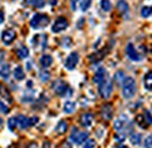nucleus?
I'll return each instance as SVG.
<instances>
[{
  "mask_svg": "<svg viewBox=\"0 0 152 148\" xmlns=\"http://www.w3.org/2000/svg\"><path fill=\"white\" fill-rule=\"evenodd\" d=\"M123 86V91L122 94L125 99H131L132 97H134L136 94V89H137V85H136V81L132 77H126L122 84Z\"/></svg>",
  "mask_w": 152,
  "mask_h": 148,
  "instance_id": "nucleus-1",
  "label": "nucleus"
},
{
  "mask_svg": "<svg viewBox=\"0 0 152 148\" xmlns=\"http://www.w3.org/2000/svg\"><path fill=\"white\" fill-rule=\"evenodd\" d=\"M31 27L33 29H41L45 28L46 26L49 25V17L47 14H42V13H37L33 15V18L31 19Z\"/></svg>",
  "mask_w": 152,
  "mask_h": 148,
  "instance_id": "nucleus-2",
  "label": "nucleus"
},
{
  "mask_svg": "<svg viewBox=\"0 0 152 148\" xmlns=\"http://www.w3.org/2000/svg\"><path fill=\"white\" fill-rule=\"evenodd\" d=\"M53 90L58 96H63V97H69L73 94V90L67 85V83H64L62 81H56L53 84Z\"/></svg>",
  "mask_w": 152,
  "mask_h": 148,
  "instance_id": "nucleus-3",
  "label": "nucleus"
},
{
  "mask_svg": "<svg viewBox=\"0 0 152 148\" xmlns=\"http://www.w3.org/2000/svg\"><path fill=\"white\" fill-rule=\"evenodd\" d=\"M98 92L101 94L102 98L104 99H108L111 93H113V82L110 78H105L101 84H99V88H98Z\"/></svg>",
  "mask_w": 152,
  "mask_h": 148,
  "instance_id": "nucleus-4",
  "label": "nucleus"
},
{
  "mask_svg": "<svg viewBox=\"0 0 152 148\" xmlns=\"http://www.w3.org/2000/svg\"><path fill=\"white\" fill-rule=\"evenodd\" d=\"M89 136V133L88 132H83V131H77L76 127L73 128L72 131V134H70V140L76 144V145H81L83 144Z\"/></svg>",
  "mask_w": 152,
  "mask_h": 148,
  "instance_id": "nucleus-5",
  "label": "nucleus"
},
{
  "mask_svg": "<svg viewBox=\"0 0 152 148\" xmlns=\"http://www.w3.org/2000/svg\"><path fill=\"white\" fill-rule=\"evenodd\" d=\"M136 121H137V124H138L140 127H143V128L149 127V126L152 124L151 113H150L149 111H145L144 114H139V115H137Z\"/></svg>",
  "mask_w": 152,
  "mask_h": 148,
  "instance_id": "nucleus-6",
  "label": "nucleus"
},
{
  "mask_svg": "<svg viewBox=\"0 0 152 148\" xmlns=\"http://www.w3.org/2000/svg\"><path fill=\"white\" fill-rule=\"evenodd\" d=\"M68 20L66 18H63V17H60V18H57L55 20V22L53 23V26H52V30H53V33H60V32H63L64 29H67V27H68Z\"/></svg>",
  "mask_w": 152,
  "mask_h": 148,
  "instance_id": "nucleus-7",
  "label": "nucleus"
},
{
  "mask_svg": "<svg viewBox=\"0 0 152 148\" xmlns=\"http://www.w3.org/2000/svg\"><path fill=\"white\" fill-rule=\"evenodd\" d=\"M78 59H80L78 54H77L76 52H73L72 54H69V56L67 57V59H66V62H64L66 68H67L68 70L75 69V67L77 65V63H78Z\"/></svg>",
  "mask_w": 152,
  "mask_h": 148,
  "instance_id": "nucleus-8",
  "label": "nucleus"
},
{
  "mask_svg": "<svg viewBox=\"0 0 152 148\" xmlns=\"http://www.w3.org/2000/svg\"><path fill=\"white\" fill-rule=\"evenodd\" d=\"M15 37H17L15 30L14 29H11V28L10 29H6V30H4L1 33V40H2V42L5 44H11L15 40Z\"/></svg>",
  "mask_w": 152,
  "mask_h": 148,
  "instance_id": "nucleus-9",
  "label": "nucleus"
},
{
  "mask_svg": "<svg viewBox=\"0 0 152 148\" xmlns=\"http://www.w3.org/2000/svg\"><path fill=\"white\" fill-rule=\"evenodd\" d=\"M126 55L130 59H132L134 62L142 59V56L138 54V52L136 50V48L133 47L132 43H128V46H126Z\"/></svg>",
  "mask_w": 152,
  "mask_h": 148,
  "instance_id": "nucleus-10",
  "label": "nucleus"
},
{
  "mask_svg": "<svg viewBox=\"0 0 152 148\" xmlns=\"http://www.w3.org/2000/svg\"><path fill=\"white\" fill-rule=\"evenodd\" d=\"M128 124H129V119L125 115H121L118 119H116V121L114 123V127L116 131L122 132V131L126 127Z\"/></svg>",
  "mask_w": 152,
  "mask_h": 148,
  "instance_id": "nucleus-11",
  "label": "nucleus"
},
{
  "mask_svg": "<svg viewBox=\"0 0 152 148\" xmlns=\"http://www.w3.org/2000/svg\"><path fill=\"white\" fill-rule=\"evenodd\" d=\"M93 121H94V115L91 114V113H83L82 115H81V118H80V123H81V125L83 126V127H89V126H91V124H93Z\"/></svg>",
  "mask_w": 152,
  "mask_h": 148,
  "instance_id": "nucleus-12",
  "label": "nucleus"
},
{
  "mask_svg": "<svg viewBox=\"0 0 152 148\" xmlns=\"http://www.w3.org/2000/svg\"><path fill=\"white\" fill-rule=\"evenodd\" d=\"M107 78V71H105V69L104 68H99L97 71H96V74L94 75V77H93V82L95 83V84H101L104 79Z\"/></svg>",
  "mask_w": 152,
  "mask_h": 148,
  "instance_id": "nucleus-13",
  "label": "nucleus"
},
{
  "mask_svg": "<svg viewBox=\"0 0 152 148\" xmlns=\"http://www.w3.org/2000/svg\"><path fill=\"white\" fill-rule=\"evenodd\" d=\"M113 112H114L113 106L110 104H105V105H103V107L101 110V115L104 120H110L113 117Z\"/></svg>",
  "mask_w": 152,
  "mask_h": 148,
  "instance_id": "nucleus-14",
  "label": "nucleus"
},
{
  "mask_svg": "<svg viewBox=\"0 0 152 148\" xmlns=\"http://www.w3.org/2000/svg\"><path fill=\"white\" fill-rule=\"evenodd\" d=\"M32 42L35 47H40V48L45 49L47 46V36L46 35H35Z\"/></svg>",
  "mask_w": 152,
  "mask_h": 148,
  "instance_id": "nucleus-15",
  "label": "nucleus"
},
{
  "mask_svg": "<svg viewBox=\"0 0 152 148\" xmlns=\"http://www.w3.org/2000/svg\"><path fill=\"white\" fill-rule=\"evenodd\" d=\"M11 76V68L7 63H4L0 61V77L4 79H8Z\"/></svg>",
  "mask_w": 152,
  "mask_h": 148,
  "instance_id": "nucleus-16",
  "label": "nucleus"
},
{
  "mask_svg": "<svg viewBox=\"0 0 152 148\" xmlns=\"http://www.w3.org/2000/svg\"><path fill=\"white\" fill-rule=\"evenodd\" d=\"M17 121H18L19 128H27L28 126H31V124H29V118H27V117H25V115H18V117H17Z\"/></svg>",
  "mask_w": 152,
  "mask_h": 148,
  "instance_id": "nucleus-17",
  "label": "nucleus"
},
{
  "mask_svg": "<svg viewBox=\"0 0 152 148\" xmlns=\"http://www.w3.org/2000/svg\"><path fill=\"white\" fill-rule=\"evenodd\" d=\"M52 63H53V57L50 55H42L41 56V58H40V64H41V67L42 68H48V67H50L52 65Z\"/></svg>",
  "mask_w": 152,
  "mask_h": 148,
  "instance_id": "nucleus-18",
  "label": "nucleus"
},
{
  "mask_svg": "<svg viewBox=\"0 0 152 148\" xmlns=\"http://www.w3.org/2000/svg\"><path fill=\"white\" fill-rule=\"evenodd\" d=\"M67 130H68V124H67L66 120H61V121L57 123L56 127H55L57 134H64L67 132Z\"/></svg>",
  "mask_w": 152,
  "mask_h": 148,
  "instance_id": "nucleus-19",
  "label": "nucleus"
},
{
  "mask_svg": "<svg viewBox=\"0 0 152 148\" xmlns=\"http://www.w3.org/2000/svg\"><path fill=\"white\" fill-rule=\"evenodd\" d=\"M17 55H18L20 59H25V58H27L29 56V50H28V48L26 46H21L17 50Z\"/></svg>",
  "mask_w": 152,
  "mask_h": 148,
  "instance_id": "nucleus-20",
  "label": "nucleus"
},
{
  "mask_svg": "<svg viewBox=\"0 0 152 148\" xmlns=\"http://www.w3.org/2000/svg\"><path fill=\"white\" fill-rule=\"evenodd\" d=\"M117 8L119 11V13L122 14H126L129 12V4L125 0H119L117 2Z\"/></svg>",
  "mask_w": 152,
  "mask_h": 148,
  "instance_id": "nucleus-21",
  "label": "nucleus"
},
{
  "mask_svg": "<svg viewBox=\"0 0 152 148\" xmlns=\"http://www.w3.org/2000/svg\"><path fill=\"white\" fill-rule=\"evenodd\" d=\"M75 109H76V104L74 102H72V100L66 102L64 105H63V111L66 112V113H73V112L75 111Z\"/></svg>",
  "mask_w": 152,
  "mask_h": 148,
  "instance_id": "nucleus-22",
  "label": "nucleus"
},
{
  "mask_svg": "<svg viewBox=\"0 0 152 148\" xmlns=\"http://www.w3.org/2000/svg\"><path fill=\"white\" fill-rule=\"evenodd\" d=\"M144 86L146 90H152V71L148 73L144 77Z\"/></svg>",
  "mask_w": 152,
  "mask_h": 148,
  "instance_id": "nucleus-23",
  "label": "nucleus"
},
{
  "mask_svg": "<svg viewBox=\"0 0 152 148\" xmlns=\"http://www.w3.org/2000/svg\"><path fill=\"white\" fill-rule=\"evenodd\" d=\"M125 78H126V76L124 74V71H122V70H119V71H117V73L115 74V82H116L118 85H122Z\"/></svg>",
  "mask_w": 152,
  "mask_h": 148,
  "instance_id": "nucleus-24",
  "label": "nucleus"
},
{
  "mask_svg": "<svg viewBox=\"0 0 152 148\" xmlns=\"http://www.w3.org/2000/svg\"><path fill=\"white\" fill-rule=\"evenodd\" d=\"M130 141H131V144L134 145V146L140 145V142H142V134L140 133H133V134H131Z\"/></svg>",
  "mask_w": 152,
  "mask_h": 148,
  "instance_id": "nucleus-25",
  "label": "nucleus"
},
{
  "mask_svg": "<svg viewBox=\"0 0 152 148\" xmlns=\"http://www.w3.org/2000/svg\"><path fill=\"white\" fill-rule=\"evenodd\" d=\"M13 76H14L15 79L22 81V79L25 78V73H23L22 68H21V67H17V68L14 69V71H13Z\"/></svg>",
  "mask_w": 152,
  "mask_h": 148,
  "instance_id": "nucleus-26",
  "label": "nucleus"
},
{
  "mask_svg": "<svg viewBox=\"0 0 152 148\" xmlns=\"http://www.w3.org/2000/svg\"><path fill=\"white\" fill-rule=\"evenodd\" d=\"M99 5H101V8L104 12H109L111 9V2H110V0H101Z\"/></svg>",
  "mask_w": 152,
  "mask_h": 148,
  "instance_id": "nucleus-27",
  "label": "nucleus"
},
{
  "mask_svg": "<svg viewBox=\"0 0 152 148\" xmlns=\"http://www.w3.org/2000/svg\"><path fill=\"white\" fill-rule=\"evenodd\" d=\"M140 14H142L143 18H149L152 14V7H150V6H144L142 8V11H140Z\"/></svg>",
  "mask_w": 152,
  "mask_h": 148,
  "instance_id": "nucleus-28",
  "label": "nucleus"
},
{
  "mask_svg": "<svg viewBox=\"0 0 152 148\" xmlns=\"http://www.w3.org/2000/svg\"><path fill=\"white\" fill-rule=\"evenodd\" d=\"M90 5H91V0H81L80 8H81V11L86 12V11H88V9H89Z\"/></svg>",
  "mask_w": 152,
  "mask_h": 148,
  "instance_id": "nucleus-29",
  "label": "nucleus"
},
{
  "mask_svg": "<svg viewBox=\"0 0 152 148\" xmlns=\"http://www.w3.org/2000/svg\"><path fill=\"white\" fill-rule=\"evenodd\" d=\"M18 126V121H17V117H12L8 119V128L11 131H14V128Z\"/></svg>",
  "mask_w": 152,
  "mask_h": 148,
  "instance_id": "nucleus-30",
  "label": "nucleus"
},
{
  "mask_svg": "<svg viewBox=\"0 0 152 148\" xmlns=\"http://www.w3.org/2000/svg\"><path fill=\"white\" fill-rule=\"evenodd\" d=\"M95 146H96L95 140H93V139H87V140L84 141L83 148H94Z\"/></svg>",
  "mask_w": 152,
  "mask_h": 148,
  "instance_id": "nucleus-31",
  "label": "nucleus"
},
{
  "mask_svg": "<svg viewBox=\"0 0 152 148\" xmlns=\"http://www.w3.org/2000/svg\"><path fill=\"white\" fill-rule=\"evenodd\" d=\"M72 40H70V37L66 36L63 37V40H62V46L64 47V48H70V46H72Z\"/></svg>",
  "mask_w": 152,
  "mask_h": 148,
  "instance_id": "nucleus-32",
  "label": "nucleus"
},
{
  "mask_svg": "<svg viewBox=\"0 0 152 148\" xmlns=\"http://www.w3.org/2000/svg\"><path fill=\"white\" fill-rule=\"evenodd\" d=\"M125 138H126V134L125 133H121V132H119V134H116L115 135V140L117 142H123L125 140Z\"/></svg>",
  "mask_w": 152,
  "mask_h": 148,
  "instance_id": "nucleus-33",
  "label": "nucleus"
},
{
  "mask_svg": "<svg viewBox=\"0 0 152 148\" xmlns=\"http://www.w3.org/2000/svg\"><path fill=\"white\" fill-rule=\"evenodd\" d=\"M10 112V107L5 104V103H2L1 100H0V113H4V114H7Z\"/></svg>",
  "mask_w": 152,
  "mask_h": 148,
  "instance_id": "nucleus-34",
  "label": "nucleus"
},
{
  "mask_svg": "<svg viewBox=\"0 0 152 148\" xmlns=\"http://www.w3.org/2000/svg\"><path fill=\"white\" fill-rule=\"evenodd\" d=\"M49 73L48 71H41L40 73V79L42 81V82H47L48 79H49Z\"/></svg>",
  "mask_w": 152,
  "mask_h": 148,
  "instance_id": "nucleus-35",
  "label": "nucleus"
},
{
  "mask_svg": "<svg viewBox=\"0 0 152 148\" xmlns=\"http://www.w3.org/2000/svg\"><path fill=\"white\" fill-rule=\"evenodd\" d=\"M45 4H46V0H34L32 5L35 6L37 8H41V7L45 6Z\"/></svg>",
  "mask_w": 152,
  "mask_h": 148,
  "instance_id": "nucleus-36",
  "label": "nucleus"
},
{
  "mask_svg": "<svg viewBox=\"0 0 152 148\" xmlns=\"http://www.w3.org/2000/svg\"><path fill=\"white\" fill-rule=\"evenodd\" d=\"M145 148H152V135L146 136V139H145Z\"/></svg>",
  "mask_w": 152,
  "mask_h": 148,
  "instance_id": "nucleus-37",
  "label": "nucleus"
},
{
  "mask_svg": "<svg viewBox=\"0 0 152 148\" xmlns=\"http://www.w3.org/2000/svg\"><path fill=\"white\" fill-rule=\"evenodd\" d=\"M38 120H39L38 117H32V118H29V124H31V126L35 125V124L38 123Z\"/></svg>",
  "mask_w": 152,
  "mask_h": 148,
  "instance_id": "nucleus-38",
  "label": "nucleus"
},
{
  "mask_svg": "<svg viewBox=\"0 0 152 148\" xmlns=\"http://www.w3.org/2000/svg\"><path fill=\"white\" fill-rule=\"evenodd\" d=\"M77 2H78V0H70V6H72V9L73 11H75L76 7H77Z\"/></svg>",
  "mask_w": 152,
  "mask_h": 148,
  "instance_id": "nucleus-39",
  "label": "nucleus"
},
{
  "mask_svg": "<svg viewBox=\"0 0 152 148\" xmlns=\"http://www.w3.org/2000/svg\"><path fill=\"white\" fill-rule=\"evenodd\" d=\"M4 20H5V13L2 9H0V25L4 22Z\"/></svg>",
  "mask_w": 152,
  "mask_h": 148,
  "instance_id": "nucleus-40",
  "label": "nucleus"
},
{
  "mask_svg": "<svg viewBox=\"0 0 152 148\" xmlns=\"http://www.w3.org/2000/svg\"><path fill=\"white\" fill-rule=\"evenodd\" d=\"M42 148H50V142L49 141H45L43 145H42Z\"/></svg>",
  "mask_w": 152,
  "mask_h": 148,
  "instance_id": "nucleus-41",
  "label": "nucleus"
},
{
  "mask_svg": "<svg viewBox=\"0 0 152 148\" xmlns=\"http://www.w3.org/2000/svg\"><path fill=\"white\" fill-rule=\"evenodd\" d=\"M25 1H26V4H28V5H32L34 0H25Z\"/></svg>",
  "mask_w": 152,
  "mask_h": 148,
  "instance_id": "nucleus-42",
  "label": "nucleus"
},
{
  "mask_svg": "<svg viewBox=\"0 0 152 148\" xmlns=\"http://www.w3.org/2000/svg\"><path fill=\"white\" fill-rule=\"evenodd\" d=\"M27 84H28V86H29V88H31V86H33V83H32V82H31V81H29V82H28V83H27Z\"/></svg>",
  "mask_w": 152,
  "mask_h": 148,
  "instance_id": "nucleus-43",
  "label": "nucleus"
},
{
  "mask_svg": "<svg viewBox=\"0 0 152 148\" xmlns=\"http://www.w3.org/2000/svg\"><path fill=\"white\" fill-rule=\"evenodd\" d=\"M119 148H128V147H125V146H122V147H119Z\"/></svg>",
  "mask_w": 152,
  "mask_h": 148,
  "instance_id": "nucleus-44",
  "label": "nucleus"
}]
</instances>
